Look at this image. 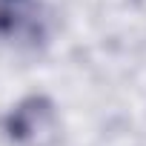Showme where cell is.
<instances>
[{"label":"cell","mask_w":146,"mask_h":146,"mask_svg":"<svg viewBox=\"0 0 146 146\" xmlns=\"http://www.w3.org/2000/svg\"><path fill=\"white\" fill-rule=\"evenodd\" d=\"M60 132L54 103L43 95H29L6 115V135L17 146H54Z\"/></svg>","instance_id":"1"},{"label":"cell","mask_w":146,"mask_h":146,"mask_svg":"<svg viewBox=\"0 0 146 146\" xmlns=\"http://www.w3.org/2000/svg\"><path fill=\"white\" fill-rule=\"evenodd\" d=\"M0 37L6 40L43 37V20L35 0H0Z\"/></svg>","instance_id":"2"}]
</instances>
